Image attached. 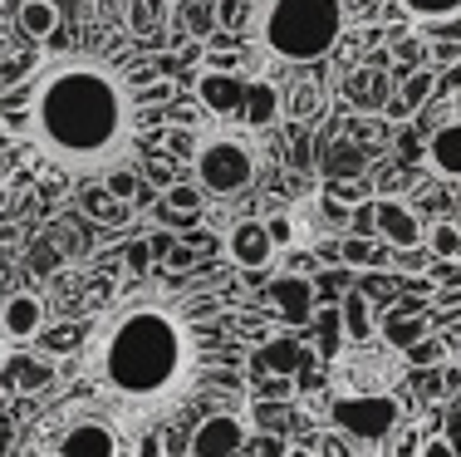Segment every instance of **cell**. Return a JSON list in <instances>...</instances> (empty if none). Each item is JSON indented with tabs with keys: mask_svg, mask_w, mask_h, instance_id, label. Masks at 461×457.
<instances>
[{
	"mask_svg": "<svg viewBox=\"0 0 461 457\" xmlns=\"http://www.w3.org/2000/svg\"><path fill=\"white\" fill-rule=\"evenodd\" d=\"M50 457H59V452H50Z\"/></svg>",
	"mask_w": 461,
	"mask_h": 457,
	"instance_id": "obj_41",
	"label": "cell"
},
{
	"mask_svg": "<svg viewBox=\"0 0 461 457\" xmlns=\"http://www.w3.org/2000/svg\"><path fill=\"white\" fill-rule=\"evenodd\" d=\"M162 20H167V5H162V0H128V30H133L138 40L158 35Z\"/></svg>",
	"mask_w": 461,
	"mask_h": 457,
	"instance_id": "obj_20",
	"label": "cell"
},
{
	"mask_svg": "<svg viewBox=\"0 0 461 457\" xmlns=\"http://www.w3.org/2000/svg\"><path fill=\"white\" fill-rule=\"evenodd\" d=\"M260 158L250 148L246 133H230V128H206L192 148V178L196 192L206 197H240V192L256 187Z\"/></svg>",
	"mask_w": 461,
	"mask_h": 457,
	"instance_id": "obj_4",
	"label": "cell"
},
{
	"mask_svg": "<svg viewBox=\"0 0 461 457\" xmlns=\"http://www.w3.org/2000/svg\"><path fill=\"white\" fill-rule=\"evenodd\" d=\"M294 94H300V99L290 104V114H294V118L320 114V84H294Z\"/></svg>",
	"mask_w": 461,
	"mask_h": 457,
	"instance_id": "obj_29",
	"label": "cell"
},
{
	"mask_svg": "<svg viewBox=\"0 0 461 457\" xmlns=\"http://www.w3.org/2000/svg\"><path fill=\"white\" fill-rule=\"evenodd\" d=\"M15 20L30 40H50L54 30H59V5H54V0H20Z\"/></svg>",
	"mask_w": 461,
	"mask_h": 457,
	"instance_id": "obj_17",
	"label": "cell"
},
{
	"mask_svg": "<svg viewBox=\"0 0 461 457\" xmlns=\"http://www.w3.org/2000/svg\"><path fill=\"white\" fill-rule=\"evenodd\" d=\"M427 251H432V260L442 266V260H452L461 251V222H437V226H427Z\"/></svg>",
	"mask_w": 461,
	"mask_h": 457,
	"instance_id": "obj_22",
	"label": "cell"
},
{
	"mask_svg": "<svg viewBox=\"0 0 461 457\" xmlns=\"http://www.w3.org/2000/svg\"><path fill=\"white\" fill-rule=\"evenodd\" d=\"M368 212H373V232H378L388 246L417 251V246L427 242V226H422V216L412 212V202H402V197H378Z\"/></svg>",
	"mask_w": 461,
	"mask_h": 457,
	"instance_id": "obj_8",
	"label": "cell"
},
{
	"mask_svg": "<svg viewBox=\"0 0 461 457\" xmlns=\"http://www.w3.org/2000/svg\"><path fill=\"white\" fill-rule=\"evenodd\" d=\"M339 315H344V334L354 344H368L373 340V310H368L364 290H348V296L339 300Z\"/></svg>",
	"mask_w": 461,
	"mask_h": 457,
	"instance_id": "obj_18",
	"label": "cell"
},
{
	"mask_svg": "<svg viewBox=\"0 0 461 457\" xmlns=\"http://www.w3.org/2000/svg\"><path fill=\"white\" fill-rule=\"evenodd\" d=\"M285 457H320V452H314V448H290Z\"/></svg>",
	"mask_w": 461,
	"mask_h": 457,
	"instance_id": "obj_38",
	"label": "cell"
},
{
	"mask_svg": "<svg viewBox=\"0 0 461 457\" xmlns=\"http://www.w3.org/2000/svg\"><path fill=\"white\" fill-rule=\"evenodd\" d=\"M128 266H133V270H148V246H128Z\"/></svg>",
	"mask_w": 461,
	"mask_h": 457,
	"instance_id": "obj_36",
	"label": "cell"
},
{
	"mask_svg": "<svg viewBox=\"0 0 461 457\" xmlns=\"http://www.w3.org/2000/svg\"><path fill=\"white\" fill-rule=\"evenodd\" d=\"M266 296H270V305H276L290 324L310 320V310H314V286H310V280H300V276H276L266 286Z\"/></svg>",
	"mask_w": 461,
	"mask_h": 457,
	"instance_id": "obj_14",
	"label": "cell"
},
{
	"mask_svg": "<svg viewBox=\"0 0 461 457\" xmlns=\"http://www.w3.org/2000/svg\"><path fill=\"white\" fill-rule=\"evenodd\" d=\"M398 10L408 20H417L422 30H437L447 20H461V0H398Z\"/></svg>",
	"mask_w": 461,
	"mask_h": 457,
	"instance_id": "obj_19",
	"label": "cell"
},
{
	"mask_svg": "<svg viewBox=\"0 0 461 457\" xmlns=\"http://www.w3.org/2000/svg\"><path fill=\"white\" fill-rule=\"evenodd\" d=\"M280 114H285V94L266 79H250L246 84V104H240V123L260 133V128H270Z\"/></svg>",
	"mask_w": 461,
	"mask_h": 457,
	"instance_id": "obj_15",
	"label": "cell"
},
{
	"mask_svg": "<svg viewBox=\"0 0 461 457\" xmlns=\"http://www.w3.org/2000/svg\"><path fill=\"white\" fill-rule=\"evenodd\" d=\"M266 232H270V242H276V251H285V246L294 242V226H290V212H270V216H266Z\"/></svg>",
	"mask_w": 461,
	"mask_h": 457,
	"instance_id": "obj_28",
	"label": "cell"
},
{
	"mask_svg": "<svg viewBox=\"0 0 461 457\" xmlns=\"http://www.w3.org/2000/svg\"><path fill=\"white\" fill-rule=\"evenodd\" d=\"M162 5H177V0H162Z\"/></svg>",
	"mask_w": 461,
	"mask_h": 457,
	"instance_id": "obj_40",
	"label": "cell"
},
{
	"mask_svg": "<svg viewBox=\"0 0 461 457\" xmlns=\"http://www.w3.org/2000/svg\"><path fill=\"white\" fill-rule=\"evenodd\" d=\"M256 50L276 64H314L348 30L344 0H260L256 5Z\"/></svg>",
	"mask_w": 461,
	"mask_h": 457,
	"instance_id": "obj_3",
	"label": "cell"
},
{
	"mask_svg": "<svg viewBox=\"0 0 461 457\" xmlns=\"http://www.w3.org/2000/svg\"><path fill=\"white\" fill-rule=\"evenodd\" d=\"M329 423L344 438L378 448V443H388L402 428V404L393 394H383V388H358V394H339L329 404Z\"/></svg>",
	"mask_w": 461,
	"mask_h": 457,
	"instance_id": "obj_5",
	"label": "cell"
},
{
	"mask_svg": "<svg viewBox=\"0 0 461 457\" xmlns=\"http://www.w3.org/2000/svg\"><path fill=\"white\" fill-rule=\"evenodd\" d=\"M250 20H256V5H250V0H216V25L246 30Z\"/></svg>",
	"mask_w": 461,
	"mask_h": 457,
	"instance_id": "obj_25",
	"label": "cell"
},
{
	"mask_svg": "<svg viewBox=\"0 0 461 457\" xmlns=\"http://www.w3.org/2000/svg\"><path fill=\"white\" fill-rule=\"evenodd\" d=\"M427 35H442V40H461V20H447V25L427 30Z\"/></svg>",
	"mask_w": 461,
	"mask_h": 457,
	"instance_id": "obj_37",
	"label": "cell"
},
{
	"mask_svg": "<svg viewBox=\"0 0 461 457\" xmlns=\"http://www.w3.org/2000/svg\"><path fill=\"white\" fill-rule=\"evenodd\" d=\"M45 320H50V310L35 290H15V296L0 300V340H10V344L35 340L45 330Z\"/></svg>",
	"mask_w": 461,
	"mask_h": 457,
	"instance_id": "obj_12",
	"label": "cell"
},
{
	"mask_svg": "<svg viewBox=\"0 0 461 457\" xmlns=\"http://www.w3.org/2000/svg\"><path fill=\"white\" fill-rule=\"evenodd\" d=\"M0 379H5L10 388H20V394H30V388H50L54 384V364L50 359H35V354H15Z\"/></svg>",
	"mask_w": 461,
	"mask_h": 457,
	"instance_id": "obj_16",
	"label": "cell"
},
{
	"mask_svg": "<svg viewBox=\"0 0 461 457\" xmlns=\"http://www.w3.org/2000/svg\"><path fill=\"white\" fill-rule=\"evenodd\" d=\"M128 443H123V433L113 428V423H104V418H79V423H69L64 428V438H59V457H118Z\"/></svg>",
	"mask_w": 461,
	"mask_h": 457,
	"instance_id": "obj_10",
	"label": "cell"
},
{
	"mask_svg": "<svg viewBox=\"0 0 461 457\" xmlns=\"http://www.w3.org/2000/svg\"><path fill=\"white\" fill-rule=\"evenodd\" d=\"M348 260H354V266H388L393 256H383V251H373L368 242H348V251H344Z\"/></svg>",
	"mask_w": 461,
	"mask_h": 457,
	"instance_id": "obj_30",
	"label": "cell"
},
{
	"mask_svg": "<svg viewBox=\"0 0 461 457\" xmlns=\"http://www.w3.org/2000/svg\"><path fill=\"white\" fill-rule=\"evenodd\" d=\"M408 457H452V448H447L442 438H427V443H417Z\"/></svg>",
	"mask_w": 461,
	"mask_h": 457,
	"instance_id": "obj_33",
	"label": "cell"
},
{
	"mask_svg": "<svg viewBox=\"0 0 461 457\" xmlns=\"http://www.w3.org/2000/svg\"><path fill=\"white\" fill-rule=\"evenodd\" d=\"M226 256L236 260L240 270H266L270 260L280 256L276 242H270V232H266V216H240V222H230Z\"/></svg>",
	"mask_w": 461,
	"mask_h": 457,
	"instance_id": "obj_9",
	"label": "cell"
},
{
	"mask_svg": "<svg viewBox=\"0 0 461 457\" xmlns=\"http://www.w3.org/2000/svg\"><path fill=\"white\" fill-rule=\"evenodd\" d=\"M30 143L64 172L123 168L133 148V89L104 59H64L30 89Z\"/></svg>",
	"mask_w": 461,
	"mask_h": 457,
	"instance_id": "obj_1",
	"label": "cell"
},
{
	"mask_svg": "<svg viewBox=\"0 0 461 457\" xmlns=\"http://www.w3.org/2000/svg\"><path fill=\"white\" fill-rule=\"evenodd\" d=\"M427 168L442 182H461V114H447L427 133Z\"/></svg>",
	"mask_w": 461,
	"mask_h": 457,
	"instance_id": "obj_13",
	"label": "cell"
},
{
	"mask_svg": "<svg viewBox=\"0 0 461 457\" xmlns=\"http://www.w3.org/2000/svg\"><path fill=\"white\" fill-rule=\"evenodd\" d=\"M104 192H108V197H113V202H133L138 197V172L133 168H113V172H104Z\"/></svg>",
	"mask_w": 461,
	"mask_h": 457,
	"instance_id": "obj_24",
	"label": "cell"
},
{
	"mask_svg": "<svg viewBox=\"0 0 461 457\" xmlns=\"http://www.w3.org/2000/svg\"><path fill=\"white\" fill-rule=\"evenodd\" d=\"M133 457H162V443H158V438H152V433H148V438H142L138 448H133Z\"/></svg>",
	"mask_w": 461,
	"mask_h": 457,
	"instance_id": "obj_35",
	"label": "cell"
},
{
	"mask_svg": "<svg viewBox=\"0 0 461 457\" xmlns=\"http://www.w3.org/2000/svg\"><path fill=\"white\" fill-rule=\"evenodd\" d=\"M427 94H432V74H412V79L402 84V99H398V104H388V114H393V118L412 114V108L427 99Z\"/></svg>",
	"mask_w": 461,
	"mask_h": 457,
	"instance_id": "obj_23",
	"label": "cell"
},
{
	"mask_svg": "<svg viewBox=\"0 0 461 457\" xmlns=\"http://www.w3.org/2000/svg\"><path fill=\"white\" fill-rule=\"evenodd\" d=\"M442 443H447V448H452V457H461V408H456V413H447Z\"/></svg>",
	"mask_w": 461,
	"mask_h": 457,
	"instance_id": "obj_32",
	"label": "cell"
},
{
	"mask_svg": "<svg viewBox=\"0 0 461 457\" xmlns=\"http://www.w3.org/2000/svg\"><path fill=\"white\" fill-rule=\"evenodd\" d=\"M285 452H290V443H285V438H266V443H260V457H285Z\"/></svg>",
	"mask_w": 461,
	"mask_h": 457,
	"instance_id": "obj_34",
	"label": "cell"
},
{
	"mask_svg": "<svg viewBox=\"0 0 461 457\" xmlns=\"http://www.w3.org/2000/svg\"><path fill=\"white\" fill-rule=\"evenodd\" d=\"M246 84L230 69H202L196 74V104L212 118H240V104H246Z\"/></svg>",
	"mask_w": 461,
	"mask_h": 457,
	"instance_id": "obj_11",
	"label": "cell"
},
{
	"mask_svg": "<svg viewBox=\"0 0 461 457\" xmlns=\"http://www.w3.org/2000/svg\"><path fill=\"white\" fill-rule=\"evenodd\" d=\"M256 369H260V374H294V369H300V344H294V340L266 344V350L256 354Z\"/></svg>",
	"mask_w": 461,
	"mask_h": 457,
	"instance_id": "obj_21",
	"label": "cell"
},
{
	"mask_svg": "<svg viewBox=\"0 0 461 457\" xmlns=\"http://www.w3.org/2000/svg\"><path fill=\"white\" fill-rule=\"evenodd\" d=\"M250 443V423L230 408L206 413L186 438V457H240V448Z\"/></svg>",
	"mask_w": 461,
	"mask_h": 457,
	"instance_id": "obj_7",
	"label": "cell"
},
{
	"mask_svg": "<svg viewBox=\"0 0 461 457\" xmlns=\"http://www.w3.org/2000/svg\"><path fill=\"white\" fill-rule=\"evenodd\" d=\"M84 206H89V212L98 216V222H128V206H123V202H113L104 187L89 192V197H84Z\"/></svg>",
	"mask_w": 461,
	"mask_h": 457,
	"instance_id": "obj_26",
	"label": "cell"
},
{
	"mask_svg": "<svg viewBox=\"0 0 461 457\" xmlns=\"http://www.w3.org/2000/svg\"><path fill=\"white\" fill-rule=\"evenodd\" d=\"M196 334L172 305H128L98 330L89 350V374L108 404L128 413H152L177 404L192 384Z\"/></svg>",
	"mask_w": 461,
	"mask_h": 457,
	"instance_id": "obj_2",
	"label": "cell"
},
{
	"mask_svg": "<svg viewBox=\"0 0 461 457\" xmlns=\"http://www.w3.org/2000/svg\"><path fill=\"white\" fill-rule=\"evenodd\" d=\"M167 206H172L177 216H196V212H202V192H196L192 182H182V187L167 192Z\"/></svg>",
	"mask_w": 461,
	"mask_h": 457,
	"instance_id": "obj_27",
	"label": "cell"
},
{
	"mask_svg": "<svg viewBox=\"0 0 461 457\" xmlns=\"http://www.w3.org/2000/svg\"><path fill=\"white\" fill-rule=\"evenodd\" d=\"M432 330L442 340V354L461 364V251L442 260V276L432 286Z\"/></svg>",
	"mask_w": 461,
	"mask_h": 457,
	"instance_id": "obj_6",
	"label": "cell"
},
{
	"mask_svg": "<svg viewBox=\"0 0 461 457\" xmlns=\"http://www.w3.org/2000/svg\"><path fill=\"white\" fill-rule=\"evenodd\" d=\"M118 457H133V448H123V452H118Z\"/></svg>",
	"mask_w": 461,
	"mask_h": 457,
	"instance_id": "obj_39",
	"label": "cell"
},
{
	"mask_svg": "<svg viewBox=\"0 0 461 457\" xmlns=\"http://www.w3.org/2000/svg\"><path fill=\"white\" fill-rule=\"evenodd\" d=\"M422 324L427 320H398V324H393V344H398V350H412L417 334H422Z\"/></svg>",
	"mask_w": 461,
	"mask_h": 457,
	"instance_id": "obj_31",
	"label": "cell"
}]
</instances>
